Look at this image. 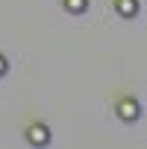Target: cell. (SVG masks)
Wrapping results in <instances>:
<instances>
[{
  "instance_id": "6da1fadb",
  "label": "cell",
  "mask_w": 147,
  "mask_h": 149,
  "mask_svg": "<svg viewBox=\"0 0 147 149\" xmlns=\"http://www.w3.org/2000/svg\"><path fill=\"white\" fill-rule=\"evenodd\" d=\"M118 117L127 120V123H129V120H138V117H141V105H138L132 97H124V100L118 102Z\"/></svg>"
},
{
  "instance_id": "277c9868",
  "label": "cell",
  "mask_w": 147,
  "mask_h": 149,
  "mask_svg": "<svg viewBox=\"0 0 147 149\" xmlns=\"http://www.w3.org/2000/svg\"><path fill=\"white\" fill-rule=\"evenodd\" d=\"M65 9L74 12V15H80V12H86V0H65Z\"/></svg>"
},
{
  "instance_id": "5b68a950",
  "label": "cell",
  "mask_w": 147,
  "mask_h": 149,
  "mask_svg": "<svg viewBox=\"0 0 147 149\" xmlns=\"http://www.w3.org/2000/svg\"><path fill=\"white\" fill-rule=\"evenodd\" d=\"M6 70H9V61H6V56H0V76H6Z\"/></svg>"
},
{
  "instance_id": "3957f363",
  "label": "cell",
  "mask_w": 147,
  "mask_h": 149,
  "mask_svg": "<svg viewBox=\"0 0 147 149\" xmlns=\"http://www.w3.org/2000/svg\"><path fill=\"white\" fill-rule=\"evenodd\" d=\"M115 9L124 18H135L138 15V0H115Z\"/></svg>"
},
{
  "instance_id": "7a4b0ae2",
  "label": "cell",
  "mask_w": 147,
  "mask_h": 149,
  "mask_svg": "<svg viewBox=\"0 0 147 149\" xmlns=\"http://www.w3.org/2000/svg\"><path fill=\"white\" fill-rule=\"evenodd\" d=\"M30 143H35V146H41V143H47L50 140V132H47V126L44 123H35V126H30Z\"/></svg>"
}]
</instances>
